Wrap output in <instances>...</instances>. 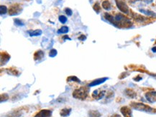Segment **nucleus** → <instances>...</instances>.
<instances>
[{
  "instance_id": "nucleus-2",
  "label": "nucleus",
  "mask_w": 156,
  "mask_h": 117,
  "mask_svg": "<svg viewBox=\"0 0 156 117\" xmlns=\"http://www.w3.org/2000/svg\"><path fill=\"white\" fill-rule=\"evenodd\" d=\"M89 92V88L86 86H82L74 91V93H73V96L76 99L84 100L87 97Z\"/></svg>"
},
{
  "instance_id": "nucleus-13",
  "label": "nucleus",
  "mask_w": 156,
  "mask_h": 117,
  "mask_svg": "<svg viewBox=\"0 0 156 117\" xmlns=\"http://www.w3.org/2000/svg\"><path fill=\"white\" fill-rule=\"evenodd\" d=\"M125 95L127 96H128L129 98H134L136 97L137 94L136 93H135L134 91L132 90V89H130V88H127L125 90Z\"/></svg>"
},
{
  "instance_id": "nucleus-32",
  "label": "nucleus",
  "mask_w": 156,
  "mask_h": 117,
  "mask_svg": "<svg viewBox=\"0 0 156 117\" xmlns=\"http://www.w3.org/2000/svg\"><path fill=\"white\" fill-rule=\"evenodd\" d=\"M110 117H121V116H120L119 114H114L112 115V116H111Z\"/></svg>"
},
{
  "instance_id": "nucleus-16",
  "label": "nucleus",
  "mask_w": 156,
  "mask_h": 117,
  "mask_svg": "<svg viewBox=\"0 0 156 117\" xmlns=\"http://www.w3.org/2000/svg\"><path fill=\"white\" fill-rule=\"evenodd\" d=\"M30 36V37H36V36H40L42 35V30L40 29H36V30L33 31H28Z\"/></svg>"
},
{
  "instance_id": "nucleus-5",
  "label": "nucleus",
  "mask_w": 156,
  "mask_h": 117,
  "mask_svg": "<svg viewBox=\"0 0 156 117\" xmlns=\"http://www.w3.org/2000/svg\"><path fill=\"white\" fill-rule=\"evenodd\" d=\"M22 11V7L20 6L18 4H15V5H13L9 7V14L10 16H14V15H18L20 14Z\"/></svg>"
},
{
  "instance_id": "nucleus-26",
  "label": "nucleus",
  "mask_w": 156,
  "mask_h": 117,
  "mask_svg": "<svg viewBox=\"0 0 156 117\" xmlns=\"http://www.w3.org/2000/svg\"><path fill=\"white\" fill-rule=\"evenodd\" d=\"M59 21L61 22L62 24H65L67 22V17L64 15H61L59 17Z\"/></svg>"
},
{
  "instance_id": "nucleus-9",
  "label": "nucleus",
  "mask_w": 156,
  "mask_h": 117,
  "mask_svg": "<svg viewBox=\"0 0 156 117\" xmlns=\"http://www.w3.org/2000/svg\"><path fill=\"white\" fill-rule=\"evenodd\" d=\"M145 97L150 103H155L156 101V91H150L146 93Z\"/></svg>"
},
{
  "instance_id": "nucleus-33",
  "label": "nucleus",
  "mask_w": 156,
  "mask_h": 117,
  "mask_svg": "<svg viewBox=\"0 0 156 117\" xmlns=\"http://www.w3.org/2000/svg\"><path fill=\"white\" fill-rule=\"evenodd\" d=\"M152 51H153V53H156V46L152 48Z\"/></svg>"
},
{
  "instance_id": "nucleus-29",
  "label": "nucleus",
  "mask_w": 156,
  "mask_h": 117,
  "mask_svg": "<svg viewBox=\"0 0 156 117\" xmlns=\"http://www.w3.org/2000/svg\"><path fill=\"white\" fill-rule=\"evenodd\" d=\"M56 55H57V51H56V50L52 49L51 51H50V53H49V56L50 57H55Z\"/></svg>"
},
{
  "instance_id": "nucleus-12",
  "label": "nucleus",
  "mask_w": 156,
  "mask_h": 117,
  "mask_svg": "<svg viewBox=\"0 0 156 117\" xmlns=\"http://www.w3.org/2000/svg\"><path fill=\"white\" fill-rule=\"evenodd\" d=\"M9 58H10V56L8 55V54L6 53H2L1 54V63L3 62V63L2 64V66H3L4 64L7 63L8 62Z\"/></svg>"
},
{
  "instance_id": "nucleus-3",
  "label": "nucleus",
  "mask_w": 156,
  "mask_h": 117,
  "mask_svg": "<svg viewBox=\"0 0 156 117\" xmlns=\"http://www.w3.org/2000/svg\"><path fill=\"white\" fill-rule=\"evenodd\" d=\"M131 106L132 107L133 109H136V110H138L140 111H145V112L153 113V112H155V109L149 106L144 104V103H136V102H132Z\"/></svg>"
},
{
  "instance_id": "nucleus-15",
  "label": "nucleus",
  "mask_w": 156,
  "mask_h": 117,
  "mask_svg": "<svg viewBox=\"0 0 156 117\" xmlns=\"http://www.w3.org/2000/svg\"><path fill=\"white\" fill-rule=\"evenodd\" d=\"M71 112V109H68V108H65V109H63L60 112V114H61V116L65 117L69 116Z\"/></svg>"
},
{
  "instance_id": "nucleus-18",
  "label": "nucleus",
  "mask_w": 156,
  "mask_h": 117,
  "mask_svg": "<svg viewBox=\"0 0 156 117\" xmlns=\"http://www.w3.org/2000/svg\"><path fill=\"white\" fill-rule=\"evenodd\" d=\"M89 117H101L100 112L96 110H91L89 111Z\"/></svg>"
},
{
  "instance_id": "nucleus-20",
  "label": "nucleus",
  "mask_w": 156,
  "mask_h": 117,
  "mask_svg": "<svg viewBox=\"0 0 156 117\" xmlns=\"http://www.w3.org/2000/svg\"><path fill=\"white\" fill-rule=\"evenodd\" d=\"M68 82H77V83H81V81L76 76H69L67 79Z\"/></svg>"
},
{
  "instance_id": "nucleus-22",
  "label": "nucleus",
  "mask_w": 156,
  "mask_h": 117,
  "mask_svg": "<svg viewBox=\"0 0 156 117\" xmlns=\"http://www.w3.org/2000/svg\"><path fill=\"white\" fill-rule=\"evenodd\" d=\"M68 27H66V26H63L61 28H60L58 30V34H65V33H67L68 32Z\"/></svg>"
},
{
  "instance_id": "nucleus-21",
  "label": "nucleus",
  "mask_w": 156,
  "mask_h": 117,
  "mask_svg": "<svg viewBox=\"0 0 156 117\" xmlns=\"http://www.w3.org/2000/svg\"><path fill=\"white\" fill-rule=\"evenodd\" d=\"M140 12L143 13V14H147L148 16H152V17H156V14L155 12H152L150 10H140Z\"/></svg>"
},
{
  "instance_id": "nucleus-27",
  "label": "nucleus",
  "mask_w": 156,
  "mask_h": 117,
  "mask_svg": "<svg viewBox=\"0 0 156 117\" xmlns=\"http://www.w3.org/2000/svg\"><path fill=\"white\" fill-rule=\"evenodd\" d=\"M7 99H9V96L8 94H2L1 95V102H3L7 101Z\"/></svg>"
},
{
  "instance_id": "nucleus-34",
  "label": "nucleus",
  "mask_w": 156,
  "mask_h": 117,
  "mask_svg": "<svg viewBox=\"0 0 156 117\" xmlns=\"http://www.w3.org/2000/svg\"><path fill=\"white\" fill-rule=\"evenodd\" d=\"M63 39H68V40H71L70 38L68 37V35H65V37H63Z\"/></svg>"
},
{
  "instance_id": "nucleus-17",
  "label": "nucleus",
  "mask_w": 156,
  "mask_h": 117,
  "mask_svg": "<svg viewBox=\"0 0 156 117\" xmlns=\"http://www.w3.org/2000/svg\"><path fill=\"white\" fill-rule=\"evenodd\" d=\"M43 56H44V53L42 51H38L34 55V59H35V60H40V59L43 58Z\"/></svg>"
},
{
  "instance_id": "nucleus-14",
  "label": "nucleus",
  "mask_w": 156,
  "mask_h": 117,
  "mask_svg": "<svg viewBox=\"0 0 156 117\" xmlns=\"http://www.w3.org/2000/svg\"><path fill=\"white\" fill-rule=\"evenodd\" d=\"M132 17L138 22H144L146 20L145 17L140 15V14H135V13H133V12H132Z\"/></svg>"
},
{
  "instance_id": "nucleus-19",
  "label": "nucleus",
  "mask_w": 156,
  "mask_h": 117,
  "mask_svg": "<svg viewBox=\"0 0 156 117\" xmlns=\"http://www.w3.org/2000/svg\"><path fill=\"white\" fill-rule=\"evenodd\" d=\"M102 7L105 10H110L112 8V5L109 1H104L102 2Z\"/></svg>"
},
{
  "instance_id": "nucleus-28",
  "label": "nucleus",
  "mask_w": 156,
  "mask_h": 117,
  "mask_svg": "<svg viewBox=\"0 0 156 117\" xmlns=\"http://www.w3.org/2000/svg\"><path fill=\"white\" fill-rule=\"evenodd\" d=\"M14 24H15L16 25L18 26H24V23L22 22L21 20H19V19H14Z\"/></svg>"
},
{
  "instance_id": "nucleus-4",
  "label": "nucleus",
  "mask_w": 156,
  "mask_h": 117,
  "mask_svg": "<svg viewBox=\"0 0 156 117\" xmlns=\"http://www.w3.org/2000/svg\"><path fill=\"white\" fill-rule=\"evenodd\" d=\"M116 7L124 14H129V10L127 4L123 0H115Z\"/></svg>"
},
{
  "instance_id": "nucleus-6",
  "label": "nucleus",
  "mask_w": 156,
  "mask_h": 117,
  "mask_svg": "<svg viewBox=\"0 0 156 117\" xmlns=\"http://www.w3.org/2000/svg\"><path fill=\"white\" fill-rule=\"evenodd\" d=\"M105 94H106L105 91H101L100 89H97V90H95L93 92V94H92V97L96 100H100L104 97Z\"/></svg>"
},
{
  "instance_id": "nucleus-11",
  "label": "nucleus",
  "mask_w": 156,
  "mask_h": 117,
  "mask_svg": "<svg viewBox=\"0 0 156 117\" xmlns=\"http://www.w3.org/2000/svg\"><path fill=\"white\" fill-rule=\"evenodd\" d=\"M107 80H108V78H101V79H98L92 81L91 83H89V87H93V86H96V85L102 84V83H104Z\"/></svg>"
},
{
  "instance_id": "nucleus-7",
  "label": "nucleus",
  "mask_w": 156,
  "mask_h": 117,
  "mask_svg": "<svg viewBox=\"0 0 156 117\" xmlns=\"http://www.w3.org/2000/svg\"><path fill=\"white\" fill-rule=\"evenodd\" d=\"M25 111V110H24L23 108H22V109H16V110H14L12 111V112L9 113V114L7 115V117H20L22 116Z\"/></svg>"
},
{
  "instance_id": "nucleus-1",
  "label": "nucleus",
  "mask_w": 156,
  "mask_h": 117,
  "mask_svg": "<svg viewBox=\"0 0 156 117\" xmlns=\"http://www.w3.org/2000/svg\"><path fill=\"white\" fill-rule=\"evenodd\" d=\"M104 18L107 21H109L112 25L116 26V27H125V28H129L132 25V23L129 20L128 18L126 17L122 14H117L115 16L112 15V14H109V13H105L104 14Z\"/></svg>"
},
{
  "instance_id": "nucleus-31",
  "label": "nucleus",
  "mask_w": 156,
  "mask_h": 117,
  "mask_svg": "<svg viewBox=\"0 0 156 117\" xmlns=\"http://www.w3.org/2000/svg\"><path fill=\"white\" fill-rule=\"evenodd\" d=\"M86 38L85 35H81V36L78 38V40H81V41H84V40H86Z\"/></svg>"
},
{
  "instance_id": "nucleus-24",
  "label": "nucleus",
  "mask_w": 156,
  "mask_h": 117,
  "mask_svg": "<svg viewBox=\"0 0 156 117\" xmlns=\"http://www.w3.org/2000/svg\"><path fill=\"white\" fill-rule=\"evenodd\" d=\"M8 73L11 75H18L20 73H18V71L16 69H14V68H10V69H8Z\"/></svg>"
},
{
  "instance_id": "nucleus-25",
  "label": "nucleus",
  "mask_w": 156,
  "mask_h": 117,
  "mask_svg": "<svg viewBox=\"0 0 156 117\" xmlns=\"http://www.w3.org/2000/svg\"><path fill=\"white\" fill-rule=\"evenodd\" d=\"M7 12V8L6 6H4V5H1V7H0V13H1V14L2 15V14H5Z\"/></svg>"
},
{
  "instance_id": "nucleus-10",
  "label": "nucleus",
  "mask_w": 156,
  "mask_h": 117,
  "mask_svg": "<svg viewBox=\"0 0 156 117\" xmlns=\"http://www.w3.org/2000/svg\"><path fill=\"white\" fill-rule=\"evenodd\" d=\"M120 111L124 117H132V111L128 106L122 107Z\"/></svg>"
},
{
  "instance_id": "nucleus-30",
  "label": "nucleus",
  "mask_w": 156,
  "mask_h": 117,
  "mask_svg": "<svg viewBox=\"0 0 156 117\" xmlns=\"http://www.w3.org/2000/svg\"><path fill=\"white\" fill-rule=\"evenodd\" d=\"M65 14H66L67 15H68V16H71L73 14L72 10H71L70 8H65Z\"/></svg>"
},
{
  "instance_id": "nucleus-23",
  "label": "nucleus",
  "mask_w": 156,
  "mask_h": 117,
  "mask_svg": "<svg viewBox=\"0 0 156 117\" xmlns=\"http://www.w3.org/2000/svg\"><path fill=\"white\" fill-rule=\"evenodd\" d=\"M93 9H94V10L95 12L97 13V14H99L101 11V7H100V5H99V3L94 4V7H93Z\"/></svg>"
},
{
  "instance_id": "nucleus-8",
  "label": "nucleus",
  "mask_w": 156,
  "mask_h": 117,
  "mask_svg": "<svg viewBox=\"0 0 156 117\" xmlns=\"http://www.w3.org/2000/svg\"><path fill=\"white\" fill-rule=\"evenodd\" d=\"M52 114V111L48 109H43L37 112L34 117H50Z\"/></svg>"
}]
</instances>
